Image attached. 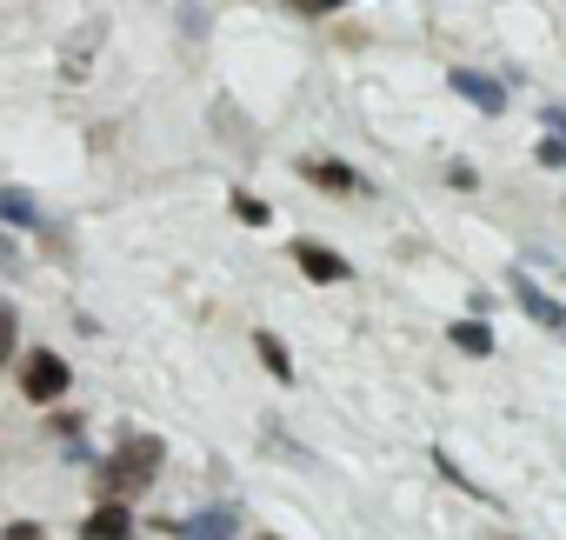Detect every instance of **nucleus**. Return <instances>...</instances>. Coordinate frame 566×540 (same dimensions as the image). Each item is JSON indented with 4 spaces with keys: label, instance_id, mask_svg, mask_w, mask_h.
<instances>
[{
    "label": "nucleus",
    "instance_id": "nucleus-2",
    "mask_svg": "<svg viewBox=\"0 0 566 540\" xmlns=\"http://www.w3.org/2000/svg\"><path fill=\"white\" fill-rule=\"evenodd\" d=\"M67 387H74V367H67L54 347H34V354H21V394H28L34 407H54Z\"/></svg>",
    "mask_w": 566,
    "mask_h": 540
},
{
    "label": "nucleus",
    "instance_id": "nucleus-9",
    "mask_svg": "<svg viewBox=\"0 0 566 540\" xmlns=\"http://www.w3.org/2000/svg\"><path fill=\"white\" fill-rule=\"evenodd\" d=\"M447 334H453L460 354H493V328H486V321H453Z\"/></svg>",
    "mask_w": 566,
    "mask_h": 540
},
{
    "label": "nucleus",
    "instance_id": "nucleus-13",
    "mask_svg": "<svg viewBox=\"0 0 566 540\" xmlns=\"http://www.w3.org/2000/svg\"><path fill=\"white\" fill-rule=\"evenodd\" d=\"M280 8H294V14H340L347 0H280Z\"/></svg>",
    "mask_w": 566,
    "mask_h": 540
},
{
    "label": "nucleus",
    "instance_id": "nucleus-5",
    "mask_svg": "<svg viewBox=\"0 0 566 540\" xmlns=\"http://www.w3.org/2000/svg\"><path fill=\"white\" fill-rule=\"evenodd\" d=\"M447 81H453V94H467L480 114H506V81H493V74H480V68H453Z\"/></svg>",
    "mask_w": 566,
    "mask_h": 540
},
{
    "label": "nucleus",
    "instance_id": "nucleus-11",
    "mask_svg": "<svg viewBox=\"0 0 566 540\" xmlns=\"http://www.w3.org/2000/svg\"><path fill=\"white\" fill-rule=\"evenodd\" d=\"M227 207H233V220H247V227H266V220H273V207H266L260 194H247V187H233Z\"/></svg>",
    "mask_w": 566,
    "mask_h": 540
},
{
    "label": "nucleus",
    "instance_id": "nucleus-1",
    "mask_svg": "<svg viewBox=\"0 0 566 540\" xmlns=\"http://www.w3.org/2000/svg\"><path fill=\"white\" fill-rule=\"evenodd\" d=\"M167 467V447L154 440V434H127L107 460H101V474H94V494L101 500H120V507H134L147 487H154V474Z\"/></svg>",
    "mask_w": 566,
    "mask_h": 540
},
{
    "label": "nucleus",
    "instance_id": "nucleus-4",
    "mask_svg": "<svg viewBox=\"0 0 566 540\" xmlns=\"http://www.w3.org/2000/svg\"><path fill=\"white\" fill-rule=\"evenodd\" d=\"M134 533H140L134 507H120V500H94L87 520H81V540H134Z\"/></svg>",
    "mask_w": 566,
    "mask_h": 540
},
{
    "label": "nucleus",
    "instance_id": "nucleus-15",
    "mask_svg": "<svg viewBox=\"0 0 566 540\" xmlns=\"http://www.w3.org/2000/svg\"><path fill=\"white\" fill-rule=\"evenodd\" d=\"M447 187H460V194H467V187H480V174H473V167H447Z\"/></svg>",
    "mask_w": 566,
    "mask_h": 540
},
{
    "label": "nucleus",
    "instance_id": "nucleus-6",
    "mask_svg": "<svg viewBox=\"0 0 566 540\" xmlns=\"http://www.w3.org/2000/svg\"><path fill=\"white\" fill-rule=\"evenodd\" d=\"M301 174H307L321 194H360V187H367V180H360L347 160H334V154H307V160H301Z\"/></svg>",
    "mask_w": 566,
    "mask_h": 540
},
{
    "label": "nucleus",
    "instance_id": "nucleus-18",
    "mask_svg": "<svg viewBox=\"0 0 566 540\" xmlns=\"http://www.w3.org/2000/svg\"><path fill=\"white\" fill-rule=\"evenodd\" d=\"M0 267H14V247H8V240H0Z\"/></svg>",
    "mask_w": 566,
    "mask_h": 540
},
{
    "label": "nucleus",
    "instance_id": "nucleus-10",
    "mask_svg": "<svg viewBox=\"0 0 566 540\" xmlns=\"http://www.w3.org/2000/svg\"><path fill=\"white\" fill-rule=\"evenodd\" d=\"M0 220H14V227H34V220H41L34 194H21V187H0Z\"/></svg>",
    "mask_w": 566,
    "mask_h": 540
},
{
    "label": "nucleus",
    "instance_id": "nucleus-8",
    "mask_svg": "<svg viewBox=\"0 0 566 540\" xmlns=\"http://www.w3.org/2000/svg\"><path fill=\"white\" fill-rule=\"evenodd\" d=\"M253 354H260V367H266L280 387L294 381V354H287V341H280V334H266V328H260V334H253Z\"/></svg>",
    "mask_w": 566,
    "mask_h": 540
},
{
    "label": "nucleus",
    "instance_id": "nucleus-19",
    "mask_svg": "<svg viewBox=\"0 0 566 540\" xmlns=\"http://www.w3.org/2000/svg\"><path fill=\"white\" fill-rule=\"evenodd\" d=\"M260 540H280V533H260Z\"/></svg>",
    "mask_w": 566,
    "mask_h": 540
},
{
    "label": "nucleus",
    "instance_id": "nucleus-7",
    "mask_svg": "<svg viewBox=\"0 0 566 540\" xmlns=\"http://www.w3.org/2000/svg\"><path fill=\"white\" fill-rule=\"evenodd\" d=\"M513 301H520V314H526V321H539V328H553V334H566V308H559V301H553L546 288H533V281H520V288H513Z\"/></svg>",
    "mask_w": 566,
    "mask_h": 540
},
{
    "label": "nucleus",
    "instance_id": "nucleus-12",
    "mask_svg": "<svg viewBox=\"0 0 566 540\" xmlns=\"http://www.w3.org/2000/svg\"><path fill=\"white\" fill-rule=\"evenodd\" d=\"M14 341H21V314H14V301H0V367L14 361Z\"/></svg>",
    "mask_w": 566,
    "mask_h": 540
},
{
    "label": "nucleus",
    "instance_id": "nucleus-14",
    "mask_svg": "<svg viewBox=\"0 0 566 540\" xmlns=\"http://www.w3.org/2000/svg\"><path fill=\"white\" fill-rule=\"evenodd\" d=\"M539 167H566V141H559V134L539 141Z\"/></svg>",
    "mask_w": 566,
    "mask_h": 540
},
{
    "label": "nucleus",
    "instance_id": "nucleus-3",
    "mask_svg": "<svg viewBox=\"0 0 566 540\" xmlns=\"http://www.w3.org/2000/svg\"><path fill=\"white\" fill-rule=\"evenodd\" d=\"M294 267H301L307 281H321V288H340V281H354L347 253H334V247H321V240H294Z\"/></svg>",
    "mask_w": 566,
    "mask_h": 540
},
{
    "label": "nucleus",
    "instance_id": "nucleus-16",
    "mask_svg": "<svg viewBox=\"0 0 566 540\" xmlns=\"http://www.w3.org/2000/svg\"><path fill=\"white\" fill-rule=\"evenodd\" d=\"M8 540H48V533H41L34 520H14V527H8Z\"/></svg>",
    "mask_w": 566,
    "mask_h": 540
},
{
    "label": "nucleus",
    "instance_id": "nucleus-17",
    "mask_svg": "<svg viewBox=\"0 0 566 540\" xmlns=\"http://www.w3.org/2000/svg\"><path fill=\"white\" fill-rule=\"evenodd\" d=\"M539 121H546V134H559V141H566V107H546Z\"/></svg>",
    "mask_w": 566,
    "mask_h": 540
}]
</instances>
